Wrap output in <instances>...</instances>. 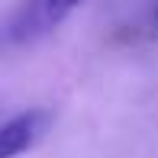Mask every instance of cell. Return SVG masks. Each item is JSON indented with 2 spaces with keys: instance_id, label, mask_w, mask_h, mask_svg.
<instances>
[{
  "instance_id": "7a4b0ae2",
  "label": "cell",
  "mask_w": 158,
  "mask_h": 158,
  "mask_svg": "<svg viewBox=\"0 0 158 158\" xmlns=\"http://www.w3.org/2000/svg\"><path fill=\"white\" fill-rule=\"evenodd\" d=\"M45 123L42 113H19V116L0 123V158H16L39 139V129Z\"/></svg>"
},
{
  "instance_id": "6da1fadb",
  "label": "cell",
  "mask_w": 158,
  "mask_h": 158,
  "mask_svg": "<svg viewBox=\"0 0 158 158\" xmlns=\"http://www.w3.org/2000/svg\"><path fill=\"white\" fill-rule=\"evenodd\" d=\"M77 3H84V0H26V6L19 10V16L10 26L13 29L10 35L19 39V42L32 39V35H42V32L52 29L55 23H61Z\"/></svg>"
},
{
  "instance_id": "3957f363",
  "label": "cell",
  "mask_w": 158,
  "mask_h": 158,
  "mask_svg": "<svg viewBox=\"0 0 158 158\" xmlns=\"http://www.w3.org/2000/svg\"><path fill=\"white\" fill-rule=\"evenodd\" d=\"M155 23H158V6H155Z\"/></svg>"
}]
</instances>
